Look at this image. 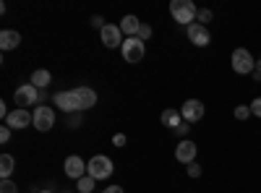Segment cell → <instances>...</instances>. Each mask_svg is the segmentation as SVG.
I'll list each match as a JSON object with an SVG mask.
<instances>
[{
  "label": "cell",
  "mask_w": 261,
  "mask_h": 193,
  "mask_svg": "<svg viewBox=\"0 0 261 193\" xmlns=\"http://www.w3.org/2000/svg\"><path fill=\"white\" fill-rule=\"evenodd\" d=\"M196 13H199V6H196L193 0H172L170 3V16L183 26L196 24Z\"/></svg>",
  "instance_id": "cell-1"
},
{
  "label": "cell",
  "mask_w": 261,
  "mask_h": 193,
  "mask_svg": "<svg viewBox=\"0 0 261 193\" xmlns=\"http://www.w3.org/2000/svg\"><path fill=\"white\" fill-rule=\"evenodd\" d=\"M230 66H232V71H235L238 76H253V71H256V58L251 55V50L238 47V50H232V55H230Z\"/></svg>",
  "instance_id": "cell-2"
},
{
  "label": "cell",
  "mask_w": 261,
  "mask_h": 193,
  "mask_svg": "<svg viewBox=\"0 0 261 193\" xmlns=\"http://www.w3.org/2000/svg\"><path fill=\"white\" fill-rule=\"evenodd\" d=\"M113 159L105 157V154H94L89 162H86V175L94 178V180H107L113 175Z\"/></svg>",
  "instance_id": "cell-3"
},
{
  "label": "cell",
  "mask_w": 261,
  "mask_h": 193,
  "mask_svg": "<svg viewBox=\"0 0 261 193\" xmlns=\"http://www.w3.org/2000/svg\"><path fill=\"white\" fill-rule=\"evenodd\" d=\"M53 102L58 104V110L65 113V115H73V113H84V107H81V99L76 94V89H65V92H58L53 97Z\"/></svg>",
  "instance_id": "cell-4"
},
{
  "label": "cell",
  "mask_w": 261,
  "mask_h": 193,
  "mask_svg": "<svg viewBox=\"0 0 261 193\" xmlns=\"http://www.w3.org/2000/svg\"><path fill=\"white\" fill-rule=\"evenodd\" d=\"M13 102L21 110H29L32 104H39V89L34 84H21V87L13 92Z\"/></svg>",
  "instance_id": "cell-5"
},
{
  "label": "cell",
  "mask_w": 261,
  "mask_h": 193,
  "mask_svg": "<svg viewBox=\"0 0 261 193\" xmlns=\"http://www.w3.org/2000/svg\"><path fill=\"white\" fill-rule=\"evenodd\" d=\"M120 52H123L125 63H141L144 55H146V45H144V39H139V37H125Z\"/></svg>",
  "instance_id": "cell-6"
},
{
  "label": "cell",
  "mask_w": 261,
  "mask_h": 193,
  "mask_svg": "<svg viewBox=\"0 0 261 193\" xmlns=\"http://www.w3.org/2000/svg\"><path fill=\"white\" fill-rule=\"evenodd\" d=\"M34 128L39 133H47L50 128L55 125V107H50V104H37L34 107Z\"/></svg>",
  "instance_id": "cell-7"
},
{
  "label": "cell",
  "mask_w": 261,
  "mask_h": 193,
  "mask_svg": "<svg viewBox=\"0 0 261 193\" xmlns=\"http://www.w3.org/2000/svg\"><path fill=\"white\" fill-rule=\"evenodd\" d=\"M180 115H183V123H199L206 115V104L201 99H186L180 107Z\"/></svg>",
  "instance_id": "cell-8"
},
{
  "label": "cell",
  "mask_w": 261,
  "mask_h": 193,
  "mask_svg": "<svg viewBox=\"0 0 261 193\" xmlns=\"http://www.w3.org/2000/svg\"><path fill=\"white\" fill-rule=\"evenodd\" d=\"M6 125L13 128V131H24V128L34 125V113H32V110H21V107H16V110H11V115L6 118Z\"/></svg>",
  "instance_id": "cell-9"
},
{
  "label": "cell",
  "mask_w": 261,
  "mask_h": 193,
  "mask_svg": "<svg viewBox=\"0 0 261 193\" xmlns=\"http://www.w3.org/2000/svg\"><path fill=\"white\" fill-rule=\"evenodd\" d=\"M99 37H102V45L105 47H123V32H120V24H105V29L99 32Z\"/></svg>",
  "instance_id": "cell-10"
},
{
  "label": "cell",
  "mask_w": 261,
  "mask_h": 193,
  "mask_svg": "<svg viewBox=\"0 0 261 193\" xmlns=\"http://www.w3.org/2000/svg\"><path fill=\"white\" fill-rule=\"evenodd\" d=\"M196 154H199V146H196L191 139L178 141V146H175V159H178L180 164H193V162H196Z\"/></svg>",
  "instance_id": "cell-11"
},
{
  "label": "cell",
  "mask_w": 261,
  "mask_h": 193,
  "mask_svg": "<svg viewBox=\"0 0 261 193\" xmlns=\"http://www.w3.org/2000/svg\"><path fill=\"white\" fill-rule=\"evenodd\" d=\"M186 37H188L191 45H196V47H206L209 42H212L209 29L201 26V24H191V26H186Z\"/></svg>",
  "instance_id": "cell-12"
},
{
  "label": "cell",
  "mask_w": 261,
  "mask_h": 193,
  "mask_svg": "<svg viewBox=\"0 0 261 193\" xmlns=\"http://www.w3.org/2000/svg\"><path fill=\"white\" fill-rule=\"evenodd\" d=\"M63 170H65V175H68L71 180H81L86 175V162L79 154H71L68 159L63 162Z\"/></svg>",
  "instance_id": "cell-13"
},
{
  "label": "cell",
  "mask_w": 261,
  "mask_h": 193,
  "mask_svg": "<svg viewBox=\"0 0 261 193\" xmlns=\"http://www.w3.org/2000/svg\"><path fill=\"white\" fill-rule=\"evenodd\" d=\"M21 45V34L16 29H3L0 32V50L8 52V50H16Z\"/></svg>",
  "instance_id": "cell-14"
},
{
  "label": "cell",
  "mask_w": 261,
  "mask_h": 193,
  "mask_svg": "<svg viewBox=\"0 0 261 193\" xmlns=\"http://www.w3.org/2000/svg\"><path fill=\"white\" fill-rule=\"evenodd\" d=\"M160 123L165 128H170V131H175V128L183 123V115H180V110H175V107H167V110H162V115H160Z\"/></svg>",
  "instance_id": "cell-15"
},
{
  "label": "cell",
  "mask_w": 261,
  "mask_h": 193,
  "mask_svg": "<svg viewBox=\"0 0 261 193\" xmlns=\"http://www.w3.org/2000/svg\"><path fill=\"white\" fill-rule=\"evenodd\" d=\"M141 24H144V21H139L134 13H128V16H123V21H120V32H123L125 37H139Z\"/></svg>",
  "instance_id": "cell-16"
},
{
  "label": "cell",
  "mask_w": 261,
  "mask_h": 193,
  "mask_svg": "<svg viewBox=\"0 0 261 193\" xmlns=\"http://www.w3.org/2000/svg\"><path fill=\"white\" fill-rule=\"evenodd\" d=\"M76 94L81 99V107L84 110H92V107L97 104V92L92 87H76Z\"/></svg>",
  "instance_id": "cell-17"
},
{
  "label": "cell",
  "mask_w": 261,
  "mask_h": 193,
  "mask_svg": "<svg viewBox=\"0 0 261 193\" xmlns=\"http://www.w3.org/2000/svg\"><path fill=\"white\" fill-rule=\"evenodd\" d=\"M32 84L42 92V89H47L50 84H53V73L50 71H45V68H37L34 73H32Z\"/></svg>",
  "instance_id": "cell-18"
},
{
  "label": "cell",
  "mask_w": 261,
  "mask_h": 193,
  "mask_svg": "<svg viewBox=\"0 0 261 193\" xmlns=\"http://www.w3.org/2000/svg\"><path fill=\"white\" fill-rule=\"evenodd\" d=\"M13 170H16V159H13L11 154H3V157H0V178H3V180H11Z\"/></svg>",
  "instance_id": "cell-19"
},
{
  "label": "cell",
  "mask_w": 261,
  "mask_h": 193,
  "mask_svg": "<svg viewBox=\"0 0 261 193\" xmlns=\"http://www.w3.org/2000/svg\"><path fill=\"white\" fill-rule=\"evenodd\" d=\"M94 185H97V180H94V178H89V175H84L81 180H76L79 193H92V190H94Z\"/></svg>",
  "instance_id": "cell-20"
},
{
  "label": "cell",
  "mask_w": 261,
  "mask_h": 193,
  "mask_svg": "<svg viewBox=\"0 0 261 193\" xmlns=\"http://www.w3.org/2000/svg\"><path fill=\"white\" fill-rule=\"evenodd\" d=\"M232 115H235V120H248L251 118V107L248 104H238L232 110Z\"/></svg>",
  "instance_id": "cell-21"
},
{
  "label": "cell",
  "mask_w": 261,
  "mask_h": 193,
  "mask_svg": "<svg viewBox=\"0 0 261 193\" xmlns=\"http://www.w3.org/2000/svg\"><path fill=\"white\" fill-rule=\"evenodd\" d=\"M212 11L209 8H199V13H196V24H201V26H206L209 24V21H212Z\"/></svg>",
  "instance_id": "cell-22"
},
{
  "label": "cell",
  "mask_w": 261,
  "mask_h": 193,
  "mask_svg": "<svg viewBox=\"0 0 261 193\" xmlns=\"http://www.w3.org/2000/svg\"><path fill=\"white\" fill-rule=\"evenodd\" d=\"M0 193H18V188H16L13 180H3L0 183Z\"/></svg>",
  "instance_id": "cell-23"
},
{
  "label": "cell",
  "mask_w": 261,
  "mask_h": 193,
  "mask_svg": "<svg viewBox=\"0 0 261 193\" xmlns=\"http://www.w3.org/2000/svg\"><path fill=\"white\" fill-rule=\"evenodd\" d=\"M248 107H251V115H256V118L261 120V97H256V99H253Z\"/></svg>",
  "instance_id": "cell-24"
},
{
  "label": "cell",
  "mask_w": 261,
  "mask_h": 193,
  "mask_svg": "<svg viewBox=\"0 0 261 193\" xmlns=\"http://www.w3.org/2000/svg\"><path fill=\"white\" fill-rule=\"evenodd\" d=\"M11 131H13V128L0 125V144H8V141H11Z\"/></svg>",
  "instance_id": "cell-25"
},
{
  "label": "cell",
  "mask_w": 261,
  "mask_h": 193,
  "mask_svg": "<svg viewBox=\"0 0 261 193\" xmlns=\"http://www.w3.org/2000/svg\"><path fill=\"white\" fill-rule=\"evenodd\" d=\"M65 125H68V128H79V125H81V113H73V115H68Z\"/></svg>",
  "instance_id": "cell-26"
},
{
  "label": "cell",
  "mask_w": 261,
  "mask_h": 193,
  "mask_svg": "<svg viewBox=\"0 0 261 193\" xmlns=\"http://www.w3.org/2000/svg\"><path fill=\"white\" fill-rule=\"evenodd\" d=\"M188 178H201V164L199 162L188 164Z\"/></svg>",
  "instance_id": "cell-27"
},
{
  "label": "cell",
  "mask_w": 261,
  "mask_h": 193,
  "mask_svg": "<svg viewBox=\"0 0 261 193\" xmlns=\"http://www.w3.org/2000/svg\"><path fill=\"white\" fill-rule=\"evenodd\" d=\"M188 131H191V125H188V123H180V125L175 128V136H180V141H183V139L188 136Z\"/></svg>",
  "instance_id": "cell-28"
},
{
  "label": "cell",
  "mask_w": 261,
  "mask_h": 193,
  "mask_svg": "<svg viewBox=\"0 0 261 193\" xmlns=\"http://www.w3.org/2000/svg\"><path fill=\"white\" fill-rule=\"evenodd\" d=\"M149 37H151V26H149V24H141V29H139V39L146 42Z\"/></svg>",
  "instance_id": "cell-29"
},
{
  "label": "cell",
  "mask_w": 261,
  "mask_h": 193,
  "mask_svg": "<svg viewBox=\"0 0 261 193\" xmlns=\"http://www.w3.org/2000/svg\"><path fill=\"white\" fill-rule=\"evenodd\" d=\"M92 26L102 32V29H105V18H102V16H92Z\"/></svg>",
  "instance_id": "cell-30"
},
{
  "label": "cell",
  "mask_w": 261,
  "mask_h": 193,
  "mask_svg": "<svg viewBox=\"0 0 261 193\" xmlns=\"http://www.w3.org/2000/svg\"><path fill=\"white\" fill-rule=\"evenodd\" d=\"M113 144H115L118 149H120V146H125V136H123V133H115V136H113Z\"/></svg>",
  "instance_id": "cell-31"
},
{
  "label": "cell",
  "mask_w": 261,
  "mask_h": 193,
  "mask_svg": "<svg viewBox=\"0 0 261 193\" xmlns=\"http://www.w3.org/2000/svg\"><path fill=\"white\" fill-rule=\"evenodd\" d=\"M102 193H125V190H123L120 185H110V188H105Z\"/></svg>",
  "instance_id": "cell-32"
},
{
  "label": "cell",
  "mask_w": 261,
  "mask_h": 193,
  "mask_svg": "<svg viewBox=\"0 0 261 193\" xmlns=\"http://www.w3.org/2000/svg\"><path fill=\"white\" fill-rule=\"evenodd\" d=\"M253 78L261 81V60H256V71H253Z\"/></svg>",
  "instance_id": "cell-33"
},
{
  "label": "cell",
  "mask_w": 261,
  "mask_h": 193,
  "mask_svg": "<svg viewBox=\"0 0 261 193\" xmlns=\"http://www.w3.org/2000/svg\"><path fill=\"white\" fill-rule=\"evenodd\" d=\"M39 193H53V190H50V188H45V190H39Z\"/></svg>",
  "instance_id": "cell-34"
},
{
  "label": "cell",
  "mask_w": 261,
  "mask_h": 193,
  "mask_svg": "<svg viewBox=\"0 0 261 193\" xmlns=\"http://www.w3.org/2000/svg\"><path fill=\"white\" fill-rule=\"evenodd\" d=\"M68 193H71V190H68Z\"/></svg>",
  "instance_id": "cell-35"
}]
</instances>
